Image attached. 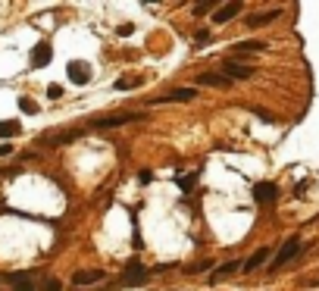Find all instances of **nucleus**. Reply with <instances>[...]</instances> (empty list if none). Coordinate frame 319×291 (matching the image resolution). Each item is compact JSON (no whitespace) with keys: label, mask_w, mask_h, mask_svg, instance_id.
I'll list each match as a JSON object with an SVG mask.
<instances>
[{"label":"nucleus","mask_w":319,"mask_h":291,"mask_svg":"<svg viewBox=\"0 0 319 291\" xmlns=\"http://www.w3.org/2000/svg\"><path fill=\"white\" fill-rule=\"evenodd\" d=\"M197 41H201V44H203V41H210V31L201 29V31H197Z\"/></svg>","instance_id":"27"},{"label":"nucleus","mask_w":319,"mask_h":291,"mask_svg":"<svg viewBox=\"0 0 319 291\" xmlns=\"http://www.w3.org/2000/svg\"><path fill=\"white\" fill-rule=\"evenodd\" d=\"M54 59V50H50L47 44H34L31 47V57H29V63L34 66V69H44V66Z\"/></svg>","instance_id":"4"},{"label":"nucleus","mask_w":319,"mask_h":291,"mask_svg":"<svg viewBox=\"0 0 319 291\" xmlns=\"http://www.w3.org/2000/svg\"><path fill=\"white\" fill-rule=\"evenodd\" d=\"M6 279H10L13 285H31V276H29V272H10Z\"/></svg>","instance_id":"20"},{"label":"nucleus","mask_w":319,"mask_h":291,"mask_svg":"<svg viewBox=\"0 0 319 291\" xmlns=\"http://www.w3.org/2000/svg\"><path fill=\"white\" fill-rule=\"evenodd\" d=\"M132 31H135V25H132V22H125V25H119V35H122V38H128V35H132Z\"/></svg>","instance_id":"24"},{"label":"nucleus","mask_w":319,"mask_h":291,"mask_svg":"<svg viewBox=\"0 0 319 291\" xmlns=\"http://www.w3.org/2000/svg\"><path fill=\"white\" fill-rule=\"evenodd\" d=\"M19 132H22V125L13 122V119H3V122H0V138H16Z\"/></svg>","instance_id":"15"},{"label":"nucleus","mask_w":319,"mask_h":291,"mask_svg":"<svg viewBox=\"0 0 319 291\" xmlns=\"http://www.w3.org/2000/svg\"><path fill=\"white\" fill-rule=\"evenodd\" d=\"M10 153H13L10 144H0V157H10Z\"/></svg>","instance_id":"28"},{"label":"nucleus","mask_w":319,"mask_h":291,"mask_svg":"<svg viewBox=\"0 0 319 291\" xmlns=\"http://www.w3.org/2000/svg\"><path fill=\"white\" fill-rule=\"evenodd\" d=\"M47 94H50V97H54V100H57V97H59V94H63V88H59V85H50V88H47Z\"/></svg>","instance_id":"25"},{"label":"nucleus","mask_w":319,"mask_h":291,"mask_svg":"<svg viewBox=\"0 0 319 291\" xmlns=\"http://www.w3.org/2000/svg\"><path fill=\"white\" fill-rule=\"evenodd\" d=\"M19 110H22V113H25V116H34V113H38V110H41V107H38V104H34V100H31V97H19Z\"/></svg>","instance_id":"19"},{"label":"nucleus","mask_w":319,"mask_h":291,"mask_svg":"<svg viewBox=\"0 0 319 291\" xmlns=\"http://www.w3.org/2000/svg\"><path fill=\"white\" fill-rule=\"evenodd\" d=\"M197 85H210V88H229V79L219 72H203L197 75Z\"/></svg>","instance_id":"12"},{"label":"nucleus","mask_w":319,"mask_h":291,"mask_svg":"<svg viewBox=\"0 0 319 291\" xmlns=\"http://www.w3.org/2000/svg\"><path fill=\"white\" fill-rule=\"evenodd\" d=\"M269 254H272V247H260V251H257L251 260L244 263V272H254V269H260L266 260H269Z\"/></svg>","instance_id":"13"},{"label":"nucleus","mask_w":319,"mask_h":291,"mask_svg":"<svg viewBox=\"0 0 319 291\" xmlns=\"http://www.w3.org/2000/svg\"><path fill=\"white\" fill-rule=\"evenodd\" d=\"M44 291H59V282H57V279H50V282H44Z\"/></svg>","instance_id":"26"},{"label":"nucleus","mask_w":319,"mask_h":291,"mask_svg":"<svg viewBox=\"0 0 319 291\" xmlns=\"http://www.w3.org/2000/svg\"><path fill=\"white\" fill-rule=\"evenodd\" d=\"M244 10V3L241 0H232V3H226V6H219L216 13H213V22H232L235 16Z\"/></svg>","instance_id":"7"},{"label":"nucleus","mask_w":319,"mask_h":291,"mask_svg":"<svg viewBox=\"0 0 319 291\" xmlns=\"http://www.w3.org/2000/svg\"><path fill=\"white\" fill-rule=\"evenodd\" d=\"M197 97V88H175L172 94H166V97H157L153 104H163V100H178V104H185V100H194Z\"/></svg>","instance_id":"10"},{"label":"nucleus","mask_w":319,"mask_h":291,"mask_svg":"<svg viewBox=\"0 0 319 291\" xmlns=\"http://www.w3.org/2000/svg\"><path fill=\"white\" fill-rule=\"evenodd\" d=\"M66 75H69V82H75V85H88L91 82V66L85 63V59H72V63L66 66Z\"/></svg>","instance_id":"2"},{"label":"nucleus","mask_w":319,"mask_h":291,"mask_svg":"<svg viewBox=\"0 0 319 291\" xmlns=\"http://www.w3.org/2000/svg\"><path fill=\"white\" fill-rule=\"evenodd\" d=\"M178 185H182V191H191V188L197 185V173H188V175H185V178H182Z\"/></svg>","instance_id":"22"},{"label":"nucleus","mask_w":319,"mask_h":291,"mask_svg":"<svg viewBox=\"0 0 319 291\" xmlns=\"http://www.w3.org/2000/svg\"><path fill=\"white\" fill-rule=\"evenodd\" d=\"M210 266H213V260H201V263H194V266H188L185 272H188V276H197L201 269H210Z\"/></svg>","instance_id":"21"},{"label":"nucleus","mask_w":319,"mask_h":291,"mask_svg":"<svg viewBox=\"0 0 319 291\" xmlns=\"http://www.w3.org/2000/svg\"><path fill=\"white\" fill-rule=\"evenodd\" d=\"M235 269H241V263H238V260L226 263V266H216V272L210 276V285H219V282H222V279H229V276H232Z\"/></svg>","instance_id":"14"},{"label":"nucleus","mask_w":319,"mask_h":291,"mask_svg":"<svg viewBox=\"0 0 319 291\" xmlns=\"http://www.w3.org/2000/svg\"><path fill=\"white\" fill-rule=\"evenodd\" d=\"M79 138V132H66V135H57V138H47V147H57V144H69Z\"/></svg>","instance_id":"18"},{"label":"nucleus","mask_w":319,"mask_h":291,"mask_svg":"<svg viewBox=\"0 0 319 291\" xmlns=\"http://www.w3.org/2000/svg\"><path fill=\"white\" fill-rule=\"evenodd\" d=\"M279 16H282V10H266V13L251 16V19H247V25H251V29H263V25H269L272 19H279Z\"/></svg>","instance_id":"11"},{"label":"nucleus","mask_w":319,"mask_h":291,"mask_svg":"<svg viewBox=\"0 0 319 291\" xmlns=\"http://www.w3.org/2000/svg\"><path fill=\"white\" fill-rule=\"evenodd\" d=\"M304 251V244H300V238H288L285 244H282V251L275 254V260H272V269H282L285 266V263H291L294 260V257Z\"/></svg>","instance_id":"1"},{"label":"nucleus","mask_w":319,"mask_h":291,"mask_svg":"<svg viewBox=\"0 0 319 291\" xmlns=\"http://www.w3.org/2000/svg\"><path fill=\"white\" fill-rule=\"evenodd\" d=\"M19 291H31V285H19Z\"/></svg>","instance_id":"29"},{"label":"nucleus","mask_w":319,"mask_h":291,"mask_svg":"<svg viewBox=\"0 0 319 291\" xmlns=\"http://www.w3.org/2000/svg\"><path fill=\"white\" fill-rule=\"evenodd\" d=\"M263 47H266L263 41H241V44H235L238 54H257V50H263Z\"/></svg>","instance_id":"17"},{"label":"nucleus","mask_w":319,"mask_h":291,"mask_svg":"<svg viewBox=\"0 0 319 291\" xmlns=\"http://www.w3.org/2000/svg\"><path fill=\"white\" fill-rule=\"evenodd\" d=\"M275 198H279V188H275L272 182H260L254 188V201L257 204H272Z\"/></svg>","instance_id":"8"},{"label":"nucleus","mask_w":319,"mask_h":291,"mask_svg":"<svg viewBox=\"0 0 319 291\" xmlns=\"http://www.w3.org/2000/svg\"><path fill=\"white\" fill-rule=\"evenodd\" d=\"M141 119V113H116V116H103V119H94L97 128H116V125H125V122H135Z\"/></svg>","instance_id":"3"},{"label":"nucleus","mask_w":319,"mask_h":291,"mask_svg":"<svg viewBox=\"0 0 319 291\" xmlns=\"http://www.w3.org/2000/svg\"><path fill=\"white\" fill-rule=\"evenodd\" d=\"M144 79L141 75H128V79H116V91H132V88H138Z\"/></svg>","instance_id":"16"},{"label":"nucleus","mask_w":319,"mask_h":291,"mask_svg":"<svg viewBox=\"0 0 319 291\" xmlns=\"http://www.w3.org/2000/svg\"><path fill=\"white\" fill-rule=\"evenodd\" d=\"M107 279V272H100V269H82V272H75L72 282L75 285H97V282Z\"/></svg>","instance_id":"9"},{"label":"nucleus","mask_w":319,"mask_h":291,"mask_svg":"<svg viewBox=\"0 0 319 291\" xmlns=\"http://www.w3.org/2000/svg\"><path fill=\"white\" fill-rule=\"evenodd\" d=\"M216 6V0H203V3H194V16H201V13H206V10H213Z\"/></svg>","instance_id":"23"},{"label":"nucleus","mask_w":319,"mask_h":291,"mask_svg":"<svg viewBox=\"0 0 319 291\" xmlns=\"http://www.w3.org/2000/svg\"><path fill=\"white\" fill-rule=\"evenodd\" d=\"M147 276H150V272L144 269L138 260H132V263H128V269H125V276H122V282H125V285H141V282H147Z\"/></svg>","instance_id":"5"},{"label":"nucleus","mask_w":319,"mask_h":291,"mask_svg":"<svg viewBox=\"0 0 319 291\" xmlns=\"http://www.w3.org/2000/svg\"><path fill=\"white\" fill-rule=\"evenodd\" d=\"M222 69H226V79H229V82H232V79L244 82V79H251V75H254V69H251V66H244V63H235V59H229V63L222 66Z\"/></svg>","instance_id":"6"}]
</instances>
